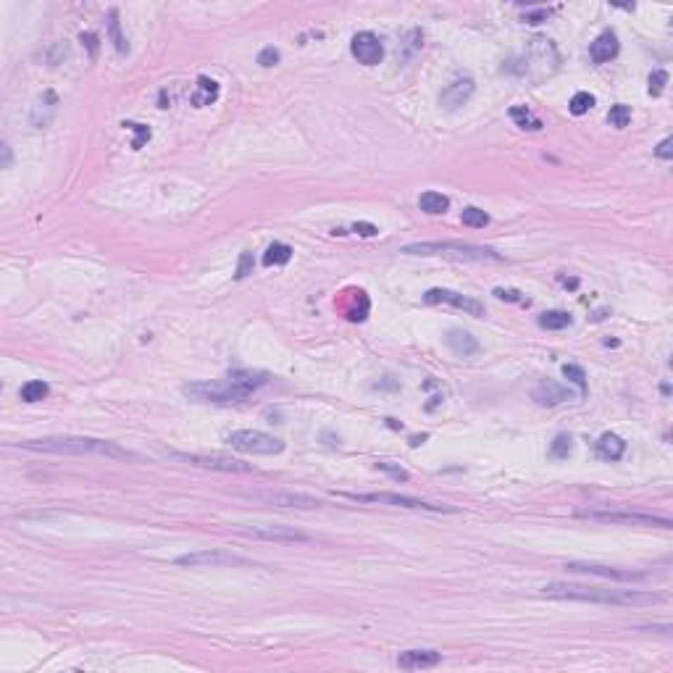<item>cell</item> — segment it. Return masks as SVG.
<instances>
[{"mask_svg":"<svg viewBox=\"0 0 673 673\" xmlns=\"http://www.w3.org/2000/svg\"><path fill=\"white\" fill-rule=\"evenodd\" d=\"M544 597L553 600H579V603L621 605V608H644V605L663 603V597L642 589H610V587H587V584L550 582L542 587Z\"/></svg>","mask_w":673,"mask_h":673,"instance_id":"obj_1","label":"cell"},{"mask_svg":"<svg viewBox=\"0 0 673 673\" xmlns=\"http://www.w3.org/2000/svg\"><path fill=\"white\" fill-rule=\"evenodd\" d=\"M266 384V373L234 371L222 382H195L184 384L181 392L195 402H216V405H229V402L248 400L258 387Z\"/></svg>","mask_w":673,"mask_h":673,"instance_id":"obj_2","label":"cell"},{"mask_svg":"<svg viewBox=\"0 0 673 673\" xmlns=\"http://www.w3.org/2000/svg\"><path fill=\"white\" fill-rule=\"evenodd\" d=\"M21 447L37 452H56V455H103V458H116V461H137V455L119 447L108 440H95V437H42V440H30L21 442Z\"/></svg>","mask_w":673,"mask_h":673,"instance_id":"obj_3","label":"cell"},{"mask_svg":"<svg viewBox=\"0 0 673 673\" xmlns=\"http://www.w3.org/2000/svg\"><path fill=\"white\" fill-rule=\"evenodd\" d=\"M402 252L442 255V258H455V261H503V255L497 250L484 248V245H471V242H416V245H405Z\"/></svg>","mask_w":673,"mask_h":673,"instance_id":"obj_4","label":"cell"},{"mask_svg":"<svg viewBox=\"0 0 673 673\" xmlns=\"http://www.w3.org/2000/svg\"><path fill=\"white\" fill-rule=\"evenodd\" d=\"M226 442L240 452H248V455H279L284 452V442L271 437L266 432H258V429H240V432H231L226 437Z\"/></svg>","mask_w":673,"mask_h":673,"instance_id":"obj_5","label":"cell"},{"mask_svg":"<svg viewBox=\"0 0 673 673\" xmlns=\"http://www.w3.org/2000/svg\"><path fill=\"white\" fill-rule=\"evenodd\" d=\"M579 518L600 523H623V526H658V529H673V523L660 515L650 513H632V511H576Z\"/></svg>","mask_w":673,"mask_h":673,"instance_id":"obj_6","label":"cell"},{"mask_svg":"<svg viewBox=\"0 0 673 673\" xmlns=\"http://www.w3.org/2000/svg\"><path fill=\"white\" fill-rule=\"evenodd\" d=\"M340 497L355 500V503H387V505H397V508H413V511H434V513H452V508L447 505H432L416 500V497H405V494H395V492H340Z\"/></svg>","mask_w":673,"mask_h":673,"instance_id":"obj_7","label":"cell"},{"mask_svg":"<svg viewBox=\"0 0 673 673\" xmlns=\"http://www.w3.org/2000/svg\"><path fill=\"white\" fill-rule=\"evenodd\" d=\"M174 563L184 568H229V565H248L250 560L226 550H198V553L179 555Z\"/></svg>","mask_w":673,"mask_h":673,"instance_id":"obj_8","label":"cell"},{"mask_svg":"<svg viewBox=\"0 0 673 673\" xmlns=\"http://www.w3.org/2000/svg\"><path fill=\"white\" fill-rule=\"evenodd\" d=\"M558 51H555L553 40L547 37H534L529 42V53H526V66H523V74H534V69H542L539 71V79L550 77L555 69H558Z\"/></svg>","mask_w":673,"mask_h":673,"instance_id":"obj_9","label":"cell"},{"mask_svg":"<svg viewBox=\"0 0 673 673\" xmlns=\"http://www.w3.org/2000/svg\"><path fill=\"white\" fill-rule=\"evenodd\" d=\"M177 461L192 463V466H200V468H211V471H224V473H250L255 471L250 463L234 461L226 455H187V452H171Z\"/></svg>","mask_w":673,"mask_h":673,"instance_id":"obj_10","label":"cell"},{"mask_svg":"<svg viewBox=\"0 0 673 673\" xmlns=\"http://www.w3.org/2000/svg\"><path fill=\"white\" fill-rule=\"evenodd\" d=\"M423 302L426 305H437V302H444V305H452L458 311L468 313V316H484V305L479 300H473L468 295H461V292H452V290H442V287H434L423 295Z\"/></svg>","mask_w":673,"mask_h":673,"instance_id":"obj_11","label":"cell"},{"mask_svg":"<svg viewBox=\"0 0 673 673\" xmlns=\"http://www.w3.org/2000/svg\"><path fill=\"white\" fill-rule=\"evenodd\" d=\"M350 53L363 66H376L384 58V45L373 32H358L350 40Z\"/></svg>","mask_w":673,"mask_h":673,"instance_id":"obj_12","label":"cell"},{"mask_svg":"<svg viewBox=\"0 0 673 673\" xmlns=\"http://www.w3.org/2000/svg\"><path fill=\"white\" fill-rule=\"evenodd\" d=\"M242 532L252 539H266V542H308V534L297 532L292 526H252Z\"/></svg>","mask_w":673,"mask_h":673,"instance_id":"obj_13","label":"cell"},{"mask_svg":"<svg viewBox=\"0 0 673 673\" xmlns=\"http://www.w3.org/2000/svg\"><path fill=\"white\" fill-rule=\"evenodd\" d=\"M573 573H592V576H603V579H615V582H642L647 579V573L639 571H618V568H608V565H594V563H568L565 565Z\"/></svg>","mask_w":673,"mask_h":673,"instance_id":"obj_14","label":"cell"},{"mask_svg":"<svg viewBox=\"0 0 673 673\" xmlns=\"http://www.w3.org/2000/svg\"><path fill=\"white\" fill-rule=\"evenodd\" d=\"M473 90H476V84H473L471 77L455 79L440 92V103H442L444 108H461V105H466V103L471 101Z\"/></svg>","mask_w":673,"mask_h":673,"instance_id":"obj_15","label":"cell"},{"mask_svg":"<svg viewBox=\"0 0 673 673\" xmlns=\"http://www.w3.org/2000/svg\"><path fill=\"white\" fill-rule=\"evenodd\" d=\"M442 655L437 650H405V653L397 655V665L405 668V671H421V668H434L440 665Z\"/></svg>","mask_w":673,"mask_h":673,"instance_id":"obj_16","label":"cell"},{"mask_svg":"<svg viewBox=\"0 0 673 673\" xmlns=\"http://www.w3.org/2000/svg\"><path fill=\"white\" fill-rule=\"evenodd\" d=\"M255 500H266L271 505H279V508H302V511H311V508H319V500L316 497H308V494H292V492H274V494H252Z\"/></svg>","mask_w":673,"mask_h":673,"instance_id":"obj_17","label":"cell"},{"mask_svg":"<svg viewBox=\"0 0 673 673\" xmlns=\"http://www.w3.org/2000/svg\"><path fill=\"white\" fill-rule=\"evenodd\" d=\"M532 397L539 405H547V408H553V405H560V402L571 400V390H565V387H560V384L550 382V379H544V382H539L537 387H534Z\"/></svg>","mask_w":673,"mask_h":673,"instance_id":"obj_18","label":"cell"},{"mask_svg":"<svg viewBox=\"0 0 673 673\" xmlns=\"http://www.w3.org/2000/svg\"><path fill=\"white\" fill-rule=\"evenodd\" d=\"M444 342H447V347H450L455 355H461V358L476 355V352L482 350L479 340H476L471 332H463V329H450L447 337H444Z\"/></svg>","mask_w":673,"mask_h":673,"instance_id":"obj_19","label":"cell"},{"mask_svg":"<svg viewBox=\"0 0 673 673\" xmlns=\"http://www.w3.org/2000/svg\"><path fill=\"white\" fill-rule=\"evenodd\" d=\"M618 51H621V45H618L615 32H603V34L589 45V56H592L594 63H608V60H613L615 56H618Z\"/></svg>","mask_w":673,"mask_h":673,"instance_id":"obj_20","label":"cell"},{"mask_svg":"<svg viewBox=\"0 0 673 673\" xmlns=\"http://www.w3.org/2000/svg\"><path fill=\"white\" fill-rule=\"evenodd\" d=\"M219 82L208 79V77H198V82H195V90H192L190 95V103L195 105V108H205V105H213V103L219 101Z\"/></svg>","mask_w":673,"mask_h":673,"instance_id":"obj_21","label":"cell"},{"mask_svg":"<svg viewBox=\"0 0 673 673\" xmlns=\"http://www.w3.org/2000/svg\"><path fill=\"white\" fill-rule=\"evenodd\" d=\"M623 452H626V442H623L618 434L605 432L600 440H597V455L605 458V461H621Z\"/></svg>","mask_w":673,"mask_h":673,"instance_id":"obj_22","label":"cell"},{"mask_svg":"<svg viewBox=\"0 0 673 673\" xmlns=\"http://www.w3.org/2000/svg\"><path fill=\"white\" fill-rule=\"evenodd\" d=\"M418 208H421L423 213H429V216H440V213H444L450 208V200L444 198L442 192H423L421 198H418Z\"/></svg>","mask_w":673,"mask_h":673,"instance_id":"obj_23","label":"cell"},{"mask_svg":"<svg viewBox=\"0 0 673 673\" xmlns=\"http://www.w3.org/2000/svg\"><path fill=\"white\" fill-rule=\"evenodd\" d=\"M108 37H111L113 48H116L119 56H127V53H129V42H127V37L121 34L119 11H111V13H108Z\"/></svg>","mask_w":673,"mask_h":673,"instance_id":"obj_24","label":"cell"},{"mask_svg":"<svg viewBox=\"0 0 673 673\" xmlns=\"http://www.w3.org/2000/svg\"><path fill=\"white\" fill-rule=\"evenodd\" d=\"M511 119L521 127V129H532V132H539L542 129V119L539 116H534L526 105H513L511 108Z\"/></svg>","mask_w":673,"mask_h":673,"instance_id":"obj_25","label":"cell"},{"mask_svg":"<svg viewBox=\"0 0 673 673\" xmlns=\"http://www.w3.org/2000/svg\"><path fill=\"white\" fill-rule=\"evenodd\" d=\"M571 313L565 311H547L539 316V326L542 329H550V332H560V329H565V326H571Z\"/></svg>","mask_w":673,"mask_h":673,"instance_id":"obj_26","label":"cell"},{"mask_svg":"<svg viewBox=\"0 0 673 673\" xmlns=\"http://www.w3.org/2000/svg\"><path fill=\"white\" fill-rule=\"evenodd\" d=\"M290 258H292L290 245H284V242H274L271 248L266 250V255H263V263H266V266H284V263H290Z\"/></svg>","mask_w":673,"mask_h":673,"instance_id":"obj_27","label":"cell"},{"mask_svg":"<svg viewBox=\"0 0 673 673\" xmlns=\"http://www.w3.org/2000/svg\"><path fill=\"white\" fill-rule=\"evenodd\" d=\"M51 395V387L45 382H40V379H34V382H27L24 387H21V400L24 402H40L45 400Z\"/></svg>","mask_w":673,"mask_h":673,"instance_id":"obj_28","label":"cell"},{"mask_svg":"<svg viewBox=\"0 0 673 673\" xmlns=\"http://www.w3.org/2000/svg\"><path fill=\"white\" fill-rule=\"evenodd\" d=\"M461 219L466 226H471V229H484L487 224H489V216L482 211V208H473V205H468V208H463Z\"/></svg>","mask_w":673,"mask_h":673,"instance_id":"obj_29","label":"cell"},{"mask_svg":"<svg viewBox=\"0 0 673 673\" xmlns=\"http://www.w3.org/2000/svg\"><path fill=\"white\" fill-rule=\"evenodd\" d=\"M573 450V440L568 437V434H558L553 440V444H550V458H555V461H565L568 455H571Z\"/></svg>","mask_w":673,"mask_h":673,"instance_id":"obj_30","label":"cell"},{"mask_svg":"<svg viewBox=\"0 0 673 673\" xmlns=\"http://www.w3.org/2000/svg\"><path fill=\"white\" fill-rule=\"evenodd\" d=\"M568 108H571L573 116H584L587 111L594 108V95H589V92H576L571 98V103H568Z\"/></svg>","mask_w":673,"mask_h":673,"instance_id":"obj_31","label":"cell"},{"mask_svg":"<svg viewBox=\"0 0 673 673\" xmlns=\"http://www.w3.org/2000/svg\"><path fill=\"white\" fill-rule=\"evenodd\" d=\"M608 121H610V127H615V129L629 127V121H632V108L623 105V103H615L613 108H610V113H608Z\"/></svg>","mask_w":673,"mask_h":673,"instance_id":"obj_32","label":"cell"},{"mask_svg":"<svg viewBox=\"0 0 673 673\" xmlns=\"http://www.w3.org/2000/svg\"><path fill=\"white\" fill-rule=\"evenodd\" d=\"M563 376L568 379V382H573L576 387H579V392H582V397L587 395V373H584L582 366H573V363H565L563 366Z\"/></svg>","mask_w":673,"mask_h":673,"instance_id":"obj_33","label":"cell"},{"mask_svg":"<svg viewBox=\"0 0 673 673\" xmlns=\"http://www.w3.org/2000/svg\"><path fill=\"white\" fill-rule=\"evenodd\" d=\"M124 129H129V132H134L137 137H134V142H132V150H140L142 148V142H148L150 140V127H145V124H134V121H124L121 124Z\"/></svg>","mask_w":673,"mask_h":673,"instance_id":"obj_34","label":"cell"},{"mask_svg":"<svg viewBox=\"0 0 673 673\" xmlns=\"http://www.w3.org/2000/svg\"><path fill=\"white\" fill-rule=\"evenodd\" d=\"M665 82H668V71L658 69V71H653V74H650V95H653V98L663 95Z\"/></svg>","mask_w":673,"mask_h":673,"instance_id":"obj_35","label":"cell"},{"mask_svg":"<svg viewBox=\"0 0 673 673\" xmlns=\"http://www.w3.org/2000/svg\"><path fill=\"white\" fill-rule=\"evenodd\" d=\"M279 51L274 48V45H269V48H263L261 53H258V63H261L263 69H271V66H276L279 63Z\"/></svg>","mask_w":673,"mask_h":673,"instance_id":"obj_36","label":"cell"},{"mask_svg":"<svg viewBox=\"0 0 673 673\" xmlns=\"http://www.w3.org/2000/svg\"><path fill=\"white\" fill-rule=\"evenodd\" d=\"M252 266H255V261H252V252L245 250L240 255V263H237V274H234V276H237V279H245L248 274H252Z\"/></svg>","mask_w":673,"mask_h":673,"instance_id":"obj_37","label":"cell"},{"mask_svg":"<svg viewBox=\"0 0 673 673\" xmlns=\"http://www.w3.org/2000/svg\"><path fill=\"white\" fill-rule=\"evenodd\" d=\"M352 231L361 234V237H376V234H379V226H373V224L368 222H358V224H352Z\"/></svg>","mask_w":673,"mask_h":673,"instance_id":"obj_38","label":"cell"},{"mask_svg":"<svg viewBox=\"0 0 673 673\" xmlns=\"http://www.w3.org/2000/svg\"><path fill=\"white\" fill-rule=\"evenodd\" d=\"M655 153H658V158L671 161V158H673V140H671V137H665V140L658 145V150H655Z\"/></svg>","mask_w":673,"mask_h":673,"instance_id":"obj_39","label":"cell"},{"mask_svg":"<svg viewBox=\"0 0 673 673\" xmlns=\"http://www.w3.org/2000/svg\"><path fill=\"white\" fill-rule=\"evenodd\" d=\"M494 295H497L500 300H508V302H523L521 292H518V290H503V287H497V290H494Z\"/></svg>","mask_w":673,"mask_h":673,"instance_id":"obj_40","label":"cell"},{"mask_svg":"<svg viewBox=\"0 0 673 673\" xmlns=\"http://www.w3.org/2000/svg\"><path fill=\"white\" fill-rule=\"evenodd\" d=\"M376 468H379V471L392 473L395 479H402V482H408V473L402 471V468H395V466H390V463H376Z\"/></svg>","mask_w":673,"mask_h":673,"instance_id":"obj_41","label":"cell"},{"mask_svg":"<svg viewBox=\"0 0 673 673\" xmlns=\"http://www.w3.org/2000/svg\"><path fill=\"white\" fill-rule=\"evenodd\" d=\"M547 16H550V11H534V13H526V24H542V21H547Z\"/></svg>","mask_w":673,"mask_h":673,"instance_id":"obj_42","label":"cell"},{"mask_svg":"<svg viewBox=\"0 0 673 673\" xmlns=\"http://www.w3.org/2000/svg\"><path fill=\"white\" fill-rule=\"evenodd\" d=\"M82 42H87V48H90V56L95 58V53H98V37H95L92 32H87V34H82Z\"/></svg>","mask_w":673,"mask_h":673,"instance_id":"obj_43","label":"cell"},{"mask_svg":"<svg viewBox=\"0 0 673 673\" xmlns=\"http://www.w3.org/2000/svg\"><path fill=\"white\" fill-rule=\"evenodd\" d=\"M0 153H3V169H11L13 155H11V145H8V142H3V145H0Z\"/></svg>","mask_w":673,"mask_h":673,"instance_id":"obj_44","label":"cell"}]
</instances>
